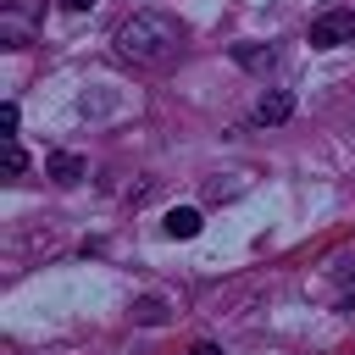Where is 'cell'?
I'll use <instances>...</instances> for the list:
<instances>
[{
  "label": "cell",
  "instance_id": "cell-1",
  "mask_svg": "<svg viewBox=\"0 0 355 355\" xmlns=\"http://www.w3.org/2000/svg\"><path fill=\"white\" fill-rule=\"evenodd\" d=\"M116 55L133 67V72H166L183 61L189 50V28L172 17V11H133L122 28H116Z\"/></svg>",
  "mask_w": 355,
  "mask_h": 355
},
{
  "label": "cell",
  "instance_id": "cell-2",
  "mask_svg": "<svg viewBox=\"0 0 355 355\" xmlns=\"http://www.w3.org/2000/svg\"><path fill=\"white\" fill-rule=\"evenodd\" d=\"M44 28V0H0V44L28 50Z\"/></svg>",
  "mask_w": 355,
  "mask_h": 355
},
{
  "label": "cell",
  "instance_id": "cell-3",
  "mask_svg": "<svg viewBox=\"0 0 355 355\" xmlns=\"http://www.w3.org/2000/svg\"><path fill=\"white\" fill-rule=\"evenodd\" d=\"M355 44V11H322L311 22V50H338Z\"/></svg>",
  "mask_w": 355,
  "mask_h": 355
},
{
  "label": "cell",
  "instance_id": "cell-4",
  "mask_svg": "<svg viewBox=\"0 0 355 355\" xmlns=\"http://www.w3.org/2000/svg\"><path fill=\"white\" fill-rule=\"evenodd\" d=\"M294 116V94L288 89H266L261 100H255V122L261 128H277V122H288Z\"/></svg>",
  "mask_w": 355,
  "mask_h": 355
},
{
  "label": "cell",
  "instance_id": "cell-5",
  "mask_svg": "<svg viewBox=\"0 0 355 355\" xmlns=\"http://www.w3.org/2000/svg\"><path fill=\"white\" fill-rule=\"evenodd\" d=\"M44 172H50L55 183H83V172H89V161H83V155H72V150H55V155L44 161Z\"/></svg>",
  "mask_w": 355,
  "mask_h": 355
},
{
  "label": "cell",
  "instance_id": "cell-6",
  "mask_svg": "<svg viewBox=\"0 0 355 355\" xmlns=\"http://www.w3.org/2000/svg\"><path fill=\"white\" fill-rule=\"evenodd\" d=\"M233 61H239L244 72H261V78H266V72L277 67V50H272V44H239V50H233Z\"/></svg>",
  "mask_w": 355,
  "mask_h": 355
},
{
  "label": "cell",
  "instance_id": "cell-7",
  "mask_svg": "<svg viewBox=\"0 0 355 355\" xmlns=\"http://www.w3.org/2000/svg\"><path fill=\"white\" fill-rule=\"evenodd\" d=\"M161 227H166V239H194V233L205 227V216H200L194 205H178V211H166V222H161Z\"/></svg>",
  "mask_w": 355,
  "mask_h": 355
},
{
  "label": "cell",
  "instance_id": "cell-8",
  "mask_svg": "<svg viewBox=\"0 0 355 355\" xmlns=\"http://www.w3.org/2000/svg\"><path fill=\"white\" fill-rule=\"evenodd\" d=\"M133 322H144V327H161V322H166V305H161L155 294H144V300L133 305Z\"/></svg>",
  "mask_w": 355,
  "mask_h": 355
},
{
  "label": "cell",
  "instance_id": "cell-9",
  "mask_svg": "<svg viewBox=\"0 0 355 355\" xmlns=\"http://www.w3.org/2000/svg\"><path fill=\"white\" fill-rule=\"evenodd\" d=\"M333 277H338V300H333V305H338L344 316H355V272H349V266H338Z\"/></svg>",
  "mask_w": 355,
  "mask_h": 355
},
{
  "label": "cell",
  "instance_id": "cell-10",
  "mask_svg": "<svg viewBox=\"0 0 355 355\" xmlns=\"http://www.w3.org/2000/svg\"><path fill=\"white\" fill-rule=\"evenodd\" d=\"M17 122H22V111H17V100H6V105H0V128H6V139H17Z\"/></svg>",
  "mask_w": 355,
  "mask_h": 355
},
{
  "label": "cell",
  "instance_id": "cell-11",
  "mask_svg": "<svg viewBox=\"0 0 355 355\" xmlns=\"http://www.w3.org/2000/svg\"><path fill=\"white\" fill-rule=\"evenodd\" d=\"M22 166H28V155H22V144H17V139H6V172L17 178Z\"/></svg>",
  "mask_w": 355,
  "mask_h": 355
},
{
  "label": "cell",
  "instance_id": "cell-12",
  "mask_svg": "<svg viewBox=\"0 0 355 355\" xmlns=\"http://www.w3.org/2000/svg\"><path fill=\"white\" fill-rule=\"evenodd\" d=\"M189 355H222V344H211V338H200V344H194Z\"/></svg>",
  "mask_w": 355,
  "mask_h": 355
},
{
  "label": "cell",
  "instance_id": "cell-13",
  "mask_svg": "<svg viewBox=\"0 0 355 355\" xmlns=\"http://www.w3.org/2000/svg\"><path fill=\"white\" fill-rule=\"evenodd\" d=\"M94 0H61V11H89Z\"/></svg>",
  "mask_w": 355,
  "mask_h": 355
}]
</instances>
